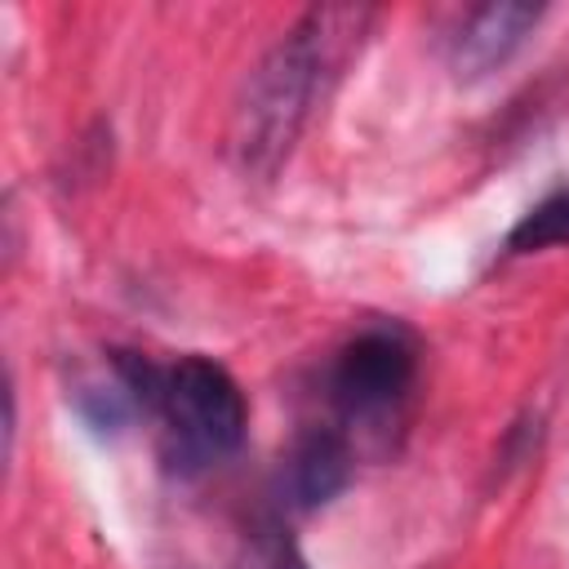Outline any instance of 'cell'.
<instances>
[{"mask_svg":"<svg viewBox=\"0 0 569 569\" xmlns=\"http://www.w3.org/2000/svg\"><path fill=\"white\" fill-rule=\"evenodd\" d=\"M373 22V9H307L244 76L231 124H227V156L231 164L267 182L289 160L316 98L325 84L351 62L365 31Z\"/></svg>","mask_w":569,"mask_h":569,"instance_id":"6da1fadb","label":"cell"},{"mask_svg":"<svg viewBox=\"0 0 569 569\" xmlns=\"http://www.w3.org/2000/svg\"><path fill=\"white\" fill-rule=\"evenodd\" d=\"M147 422H156V453L164 471L200 476L240 449L249 405L240 382L218 360L178 356L160 373Z\"/></svg>","mask_w":569,"mask_h":569,"instance_id":"7a4b0ae2","label":"cell"},{"mask_svg":"<svg viewBox=\"0 0 569 569\" xmlns=\"http://www.w3.org/2000/svg\"><path fill=\"white\" fill-rule=\"evenodd\" d=\"M418 382V342L405 325H369L325 369V400L342 431H387Z\"/></svg>","mask_w":569,"mask_h":569,"instance_id":"3957f363","label":"cell"},{"mask_svg":"<svg viewBox=\"0 0 569 569\" xmlns=\"http://www.w3.org/2000/svg\"><path fill=\"white\" fill-rule=\"evenodd\" d=\"M351 467H356V453L342 427H307L280 453L276 493L289 511H316L347 489Z\"/></svg>","mask_w":569,"mask_h":569,"instance_id":"277c9868","label":"cell"},{"mask_svg":"<svg viewBox=\"0 0 569 569\" xmlns=\"http://www.w3.org/2000/svg\"><path fill=\"white\" fill-rule=\"evenodd\" d=\"M542 22V4H520V0H493L480 4L462 18V27L449 40V62L462 80H480L498 71Z\"/></svg>","mask_w":569,"mask_h":569,"instance_id":"5b68a950","label":"cell"},{"mask_svg":"<svg viewBox=\"0 0 569 569\" xmlns=\"http://www.w3.org/2000/svg\"><path fill=\"white\" fill-rule=\"evenodd\" d=\"M556 244H569V187L542 196L507 231V253H538V249H556Z\"/></svg>","mask_w":569,"mask_h":569,"instance_id":"8992f818","label":"cell"},{"mask_svg":"<svg viewBox=\"0 0 569 569\" xmlns=\"http://www.w3.org/2000/svg\"><path fill=\"white\" fill-rule=\"evenodd\" d=\"M227 569H311V565L280 525H262L236 547Z\"/></svg>","mask_w":569,"mask_h":569,"instance_id":"52a82bcc","label":"cell"}]
</instances>
